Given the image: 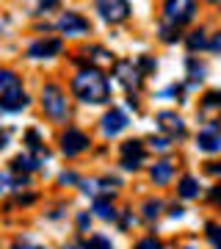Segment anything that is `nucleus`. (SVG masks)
<instances>
[{
  "label": "nucleus",
  "mask_w": 221,
  "mask_h": 249,
  "mask_svg": "<svg viewBox=\"0 0 221 249\" xmlns=\"http://www.w3.org/2000/svg\"><path fill=\"white\" fill-rule=\"evenodd\" d=\"M207 238H210V244H213L216 249H221V227L210 224V227H207Z\"/></svg>",
  "instance_id": "4be33fe9"
},
{
  "label": "nucleus",
  "mask_w": 221,
  "mask_h": 249,
  "mask_svg": "<svg viewBox=\"0 0 221 249\" xmlns=\"http://www.w3.org/2000/svg\"><path fill=\"white\" fill-rule=\"evenodd\" d=\"M152 147H155V150H166L169 139H152Z\"/></svg>",
  "instance_id": "c85d7f7f"
},
{
  "label": "nucleus",
  "mask_w": 221,
  "mask_h": 249,
  "mask_svg": "<svg viewBox=\"0 0 221 249\" xmlns=\"http://www.w3.org/2000/svg\"><path fill=\"white\" fill-rule=\"evenodd\" d=\"M25 106H28V94L19 89V86L0 94V108H3V111H19V108H25Z\"/></svg>",
  "instance_id": "6e6552de"
},
{
  "label": "nucleus",
  "mask_w": 221,
  "mask_h": 249,
  "mask_svg": "<svg viewBox=\"0 0 221 249\" xmlns=\"http://www.w3.org/2000/svg\"><path fill=\"white\" fill-rule=\"evenodd\" d=\"M72 89H75V94L83 103H105L111 97V83L97 70H83L78 78L72 80Z\"/></svg>",
  "instance_id": "f257e3e1"
},
{
  "label": "nucleus",
  "mask_w": 221,
  "mask_h": 249,
  "mask_svg": "<svg viewBox=\"0 0 221 249\" xmlns=\"http://www.w3.org/2000/svg\"><path fill=\"white\" fill-rule=\"evenodd\" d=\"M158 119H160V124H163V127H169V130H171V133H183V119H180L177 114H169V111H163Z\"/></svg>",
  "instance_id": "4468645a"
},
{
  "label": "nucleus",
  "mask_w": 221,
  "mask_h": 249,
  "mask_svg": "<svg viewBox=\"0 0 221 249\" xmlns=\"http://www.w3.org/2000/svg\"><path fill=\"white\" fill-rule=\"evenodd\" d=\"M141 160H144V147H141V142H124L122 144V166L124 169H130V172H136L138 166H141Z\"/></svg>",
  "instance_id": "20e7f679"
},
{
  "label": "nucleus",
  "mask_w": 221,
  "mask_h": 249,
  "mask_svg": "<svg viewBox=\"0 0 221 249\" xmlns=\"http://www.w3.org/2000/svg\"><path fill=\"white\" fill-rule=\"evenodd\" d=\"M194 11H196V6L188 3V0H169L166 3V17L171 19L174 25H183L188 19H194Z\"/></svg>",
  "instance_id": "7ed1b4c3"
},
{
  "label": "nucleus",
  "mask_w": 221,
  "mask_h": 249,
  "mask_svg": "<svg viewBox=\"0 0 221 249\" xmlns=\"http://www.w3.org/2000/svg\"><path fill=\"white\" fill-rule=\"evenodd\" d=\"M83 249H114V247H111V241H108L105 235H94V238L86 241V247Z\"/></svg>",
  "instance_id": "aec40b11"
},
{
  "label": "nucleus",
  "mask_w": 221,
  "mask_h": 249,
  "mask_svg": "<svg viewBox=\"0 0 221 249\" xmlns=\"http://www.w3.org/2000/svg\"><path fill=\"white\" fill-rule=\"evenodd\" d=\"M136 249H163V247H160V241H158V238H144Z\"/></svg>",
  "instance_id": "5701e85b"
},
{
  "label": "nucleus",
  "mask_w": 221,
  "mask_h": 249,
  "mask_svg": "<svg viewBox=\"0 0 221 249\" xmlns=\"http://www.w3.org/2000/svg\"><path fill=\"white\" fill-rule=\"evenodd\" d=\"M58 180H61V183H75V180H78V178H75L72 172H67V175H61V178H58Z\"/></svg>",
  "instance_id": "7c9ffc66"
},
{
  "label": "nucleus",
  "mask_w": 221,
  "mask_h": 249,
  "mask_svg": "<svg viewBox=\"0 0 221 249\" xmlns=\"http://www.w3.org/2000/svg\"><path fill=\"white\" fill-rule=\"evenodd\" d=\"M11 186H14V183H11V178L6 175V172H0V191H9Z\"/></svg>",
  "instance_id": "a878e982"
},
{
  "label": "nucleus",
  "mask_w": 221,
  "mask_h": 249,
  "mask_svg": "<svg viewBox=\"0 0 221 249\" xmlns=\"http://www.w3.org/2000/svg\"><path fill=\"white\" fill-rule=\"evenodd\" d=\"M58 31L78 36V34H86V31H88V22L80 17V14H75V11H67V14L58 19Z\"/></svg>",
  "instance_id": "423d86ee"
},
{
  "label": "nucleus",
  "mask_w": 221,
  "mask_h": 249,
  "mask_svg": "<svg viewBox=\"0 0 221 249\" xmlns=\"http://www.w3.org/2000/svg\"><path fill=\"white\" fill-rule=\"evenodd\" d=\"M94 213H97L100 219H116L114 205L108 202V199H97V202H94Z\"/></svg>",
  "instance_id": "a211bd4d"
},
{
  "label": "nucleus",
  "mask_w": 221,
  "mask_h": 249,
  "mask_svg": "<svg viewBox=\"0 0 221 249\" xmlns=\"http://www.w3.org/2000/svg\"><path fill=\"white\" fill-rule=\"evenodd\" d=\"M213 199L221 205V186H219V188H213Z\"/></svg>",
  "instance_id": "72a5a7b5"
},
{
  "label": "nucleus",
  "mask_w": 221,
  "mask_h": 249,
  "mask_svg": "<svg viewBox=\"0 0 221 249\" xmlns=\"http://www.w3.org/2000/svg\"><path fill=\"white\" fill-rule=\"evenodd\" d=\"M100 14L108 19V22H122L127 14H130V6L122 3V0H114V3H97Z\"/></svg>",
  "instance_id": "0eeeda50"
},
{
  "label": "nucleus",
  "mask_w": 221,
  "mask_h": 249,
  "mask_svg": "<svg viewBox=\"0 0 221 249\" xmlns=\"http://www.w3.org/2000/svg\"><path fill=\"white\" fill-rule=\"evenodd\" d=\"M19 86V80H17V75L11 70H0V94L3 91H9V89H17Z\"/></svg>",
  "instance_id": "dca6fc26"
},
{
  "label": "nucleus",
  "mask_w": 221,
  "mask_h": 249,
  "mask_svg": "<svg viewBox=\"0 0 221 249\" xmlns=\"http://www.w3.org/2000/svg\"><path fill=\"white\" fill-rule=\"evenodd\" d=\"M78 227H80V230H86V227H88V216H86V213L78 216Z\"/></svg>",
  "instance_id": "c756f323"
},
{
  "label": "nucleus",
  "mask_w": 221,
  "mask_h": 249,
  "mask_svg": "<svg viewBox=\"0 0 221 249\" xmlns=\"http://www.w3.org/2000/svg\"><path fill=\"white\" fill-rule=\"evenodd\" d=\"M199 194V180L196 178H183L180 180V196H186V199H191V196Z\"/></svg>",
  "instance_id": "2eb2a0df"
},
{
  "label": "nucleus",
  "mask_w": 221,
  "mask_h": 249,
  "mask_svg": "<svg viewBox=\"0 0 221 249\" xmlns=\"http://www.w3.org/2000/svg\"><path fill=\"white\" fill-rule=\"evenodd\" d=\"M28 144H31V150L42 152V144H39V133H36V130H31V133H28Z\"/></svg>",
  "instance_id": "393cba45"
},
{
  "label": "nucleus",
  "mask_w": 221,
  "mask_h": 249,
  "mask_svg": "<svg viewBox=\"0 0 221 249\" xmlns=\"http://www.w3.org/2000/svg\"><path fill=\"white\" fill-rule=\"evenodd\" d=\"M204 106H221V91H210V94H204Z\"/></svg>",
  "instance_id": "b1692460"
},
{
  "label": "nucleus",
  "mask_w": 221,
  "mask_h": 249,
  "mask_svg": "<svg viewBox=\"0 0 221 249\" xmlns=\"http://www.w3.org/2000/svg\"><path fill=\"white\" fill-rule=\"evenodd\" d=\"M42 106L53 119H64L67 116V97L58 86H44L42 91Z\"/></svg>",
  "instance_id": "f03ea898"
},
{
  "label": "nucleus",
  "mask_w": 221,
  "mask_h": 249,
  "mask_svg": "<svg viewBox=\"0 0 221 249\" xmlns=\"http://www.w3.org/2000/svg\"><path fill=\"white\" fill-rule=\"evenodd\" d=\"M55 53H61V39H42V42H34L28 50L31 58H50Z\"/></svg>",
  "instance_id": "1a4fd4ad"
},
{
  "label": "nucleus",
  "mask_w": 221,
  "mask_h": 249,
  "mask_svg": "<svg viewBox=\"0 0 221 249\" xmlns=\"http://www.w3.org/2000/svg\"><path fill=\"white\" fill-rule=\"evenodd\" d=\"M150 178L155 180V183H160V186H163V183H169V178H171V163H169V160L155 163V166H152V172H150Z\"/></svg>",
  "instance_id": "ddd939ff"
},
{
  "label": "nucleus",
  "mask_w": 221,
  "mask_h": 249,
  "mask_svg": "<svg viewBox=\"0 0 221 249\" xmlns=\"http://www.w3.org/2000/svg\"><path fill=\"white\" fill-rule=\"evenodd\" d=\"M6 144H9V139H6V136L0 133V150H3V147H6Z\"/></svg>",
  "instance_id": "f704fd0d"
},
{
  "label": "nucleus",
  "mask_w": 221,
  "mask_h": 249,
  "mask_svg": "<svg viewBox=\"0 0 221 249\" xmlns=\"http://www.w3.org/2000/svg\"><path fill=\"white\" fill-rule=\"evenodd\" d=\"M188 47H191V50H202V47H207V36H204V31H194L191 39H188Z\"/></svg>",
  "instance_id": "6ab92c4d"
},
{
  "label": "nucleus",
  "mask_w": 221,
  "mask_h": 249,
  "mask_svg": "<svg viewBox=\"0 0 221 249\" xmlns=\"http://www.w3.org/2000/svg\"><path fill=\"white\" fill-rule=\"evenodd\" d=\"M210 47H213V50H221V34H219V36H216V39L210 42Z\"/></svg>",
  "instance_id": "473e14b6"
},
{
  "label": "nucleus",
  "mask_w": 221,
  "mask_h": 249,
  "mask_svg": "<svg viewBox=\"0 0 221 249\" xmlns=\"http://www.w3.org/2000/svg\"><path fill=\"white\" fill-rule=\"evenodd\" d=\"M196 147H199V150H204V152L221 150V130H219V124H213L210 130L199 133V139H196Z\"/></svg>",
  "instance_id": "9b49d317"
},
{
  "label": "nucleus",
  "mask_w": 221,
  "mask_h": 249,
  "mask_svg": "<svg viewBox=\"0 0 221 249\" xmlns=\"http://www.w3.org/2000/svg\"><path fill=\"white\" fill-rule=\"evenodd\" d=\"M138 67H141L144 72H150V70H155V61H152V58H141V61H138Z\"/></svg>",
  "instance_id": "cd10ccee"
},
{
  "label": "nucleus",
  "mask_w": 221,
  "mask_h": 249,
  "mask_svg": "<svg viewBox=\"0 0 221 249\" xmlns=\"http://www.w3.org/2000/svg\"><path fill=\"white\" fill-rule=\"evenodd\" d=\"M124 127H127V116H124L122 111H108V114L102 116V133L105 136L122 133Z\"/></svg>",
  "instance_id": "9d476101"
},
{
  "label": "nucleus",
  "mask_w": 221,
  "mask_h": 249,
  "mask_svg": "<svg viewBox=\"0 0 221 249\" xmlns=\"http://www.w3.org/2000/svg\"><path fill=\"white\" fill-rule=\"evenodd\" d=\"M160 34H163V39H166V42H174V39H180V34H177L174 28H163Z\"/></svg>",
  "instance_id": "bb28decb"
},
{
  "label": "nucleus",
  "mask_w": 221,
  "mask_h": 249,
  "mask_svg": "<svg viewBox=\"0 0 221 249\" xmlns=\"http://www.w3.org/2000/svg\"><path fill=\"white\" fill-rule=\"evenodd\" d=\"M116 75L122 78V83L127 86V89H138V86H141V75H138V70H133V64H127V61L116 64Z\"/></svg>",
  "instance_id": "f8f14e48"
},
{
  "label": "nucleus",
  "mask_w": 221,
  "mask_h": 249,
  "mask_svg": "<svg viewBox=\"0 0 221 249\" xmlns=\"http://www.w3.org/2000/svg\"><path fill=\"white\" fill-rule=\"evenodd\" d=\"M160 208H163V205H160L158 199H150V202L144 205V216H147V219H155V216L160 213Z\"/></svg>",
  "instance_id": "412c9836"
},
{
  "label": "nucleus",
  "mask_w": 221,
  "mask_h": 249,
  "mask_svg": "<svg viewBox=\"0 0 221 249\" xmlns=\"http://www.w3.org/2000/svg\"><path fill=\"white\" fill-rule=\"evenodd\" d=\"M207 169H210L213 175H221V163H207Z\"/></svg>",
  "instance_id": "2f4dec72"
},
{
  "label": "nucleus",
  "mask_w": 221,
  "mask_h": 249,
  "mask_svg": "<svg viewBox=\"0 0 221 249\" xmlns=\"http://www.w3.org/2000/svg\"><path fill=\"white\" fill-rule=\"evenodd\" d=\"M61 147L67 155H78V152H83L88 147V136L80 133V130H67L61 139Z\"/></svg>",
  "instance_id": "39448f33"
},
{
  "label": "nucleus",
  "mask_w": 221,
  "mask_h": 249,
  "mask_svg": "<svg viewBox=\"0 0 221 249\" xmlns=\"http://www.w3.org/2000/svg\"><path fill=\"white\" fill-rule=\"evenodd\" d=\"M39 163H42V160H39V158H28V155H17V158H14V163H11V166H14V169H17V172H31V169H36Z\"/></svg>",
  "instance_id": "f3484780"
}]
</instances>
